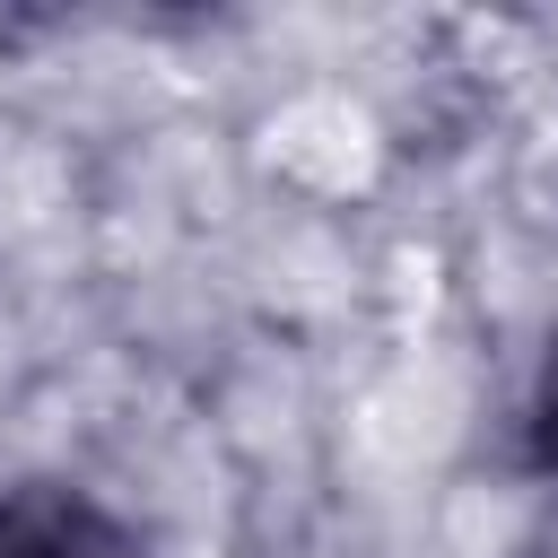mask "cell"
Masks as SVG:
<instances>
[{
  "label": "cell",
  "mask_w": 558,
  "mask_h": 558,
  "mask_svg": "<svg viewBox=\"0 0 558 558\" xmlns=\"http://www.w3.org/2000/svg\"><path fill=\"white\" fill-rule=\"evenodd\" d=\"M0 558H140V541L78 488H9L0 497Z\"/></svg>",
  "instance_id": "6da1fadb"
},
{
  "label": "cell",
  "mask_w": 558,
  "mask_h": 558,
  "mask_svg": "<svg viewBox=\"0 0 558 558\" xmlns=\"http://www.w3.org/2000/svg\"><path fill=\"white\" fill-rule=\"evenodd\" d=\"M532 445H541V471L558 480V349L541 366V392H532Z\"/></svg>",
  "instance_id": "7a4b0ae2"
}]
</instances>
